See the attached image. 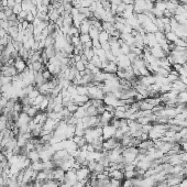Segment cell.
Masks as SVG:
<instances>
[{
  "label": "cell",
  "mask_w": 187,
  "mask_h": 187,
  "mask_svg": "<svg viewBox=\"0 0 187 187\" xmlns=\"http://www.w3.org/2000/svg\"><path fill=\"white\" fill-rule=\"evenodd\" d=\"M28 159L31 161L32 163H33V162H38V161L41 160V159H40V153L38 152L36 150H33V151L28 153Z\"/></svg>",
  "instance_id": "obj_14"
},
{
  "label": "cell",
  "mask_w": 187,
  "mask_h": 187,
  "mask_svg": "<svg viewBox=\"0 0 187 187\" xmlns=\"http://www.w3.org/2000/svg\"><path fill=\"white\" fill-rule=\"evenodd\" d=\"M91 28V22H90L89 19H84L80 23V27H79V32L80 34H88L89 33V30Z\"/></svg>",
  "instance_id": "obj_9"
},
{
  "label": "cell",
  "mask_w": 187,
  "mask_h": 187,
  "mask_svg": "<svg viewBox=\"0 0 187 187\" xmlns=\"http://www.w3.org/2000/svg\"><path fill=\"white\" fill-rule=\"evenodd\" d=\"M165 39L167 40L168 43H175L177 40L179 39L178 36H177V34H176L175 32H167V33H165Z\"/></svg>",
  "instance_id": "obj_15"
},
{
  "label": "cell",
  "mask_w": 187,
  "mask_h": 187,
  "mask_svg": "<svg viewBox=\"0 0 187 187\" xmlns=\"http://www.w3.org/2000/svg\"><path fill=\"white\" fill-rule=\"evenodd\" d=\"M102 70H104L105 73H109V74H117L118 66H117V64H116V62H109L108 65Z\"/></svg>",
  "instance_id": "obj_12"
},
{
  "label": "cell",
  "mask_w": 187,
  "mask_h": 187,
  "mask_svg": "<svg viewBox=\"0 0 187 187\" xmlns=\"http://www.w3.org/2000/svg\"><path fill=\"white\" fill-rule=\"evenodd\" d=\"M7 34H8V32L6 31V30H4V29H0V39L4 38Z\"/></svg>",
  "instance_id": "obj_41"
},
{
  "label": "cell",
  "mask_w": 187,
  "mask_h": 187,
  "mask_svg": "<svg viewBox=\"0 0 187 187\" xmlns=\"http://www.w3.org/2000/svg\"><path fill=\"white\" fill-rule=\"evenodd\" d=\"M4 14H6V17H7V18H9L10 16H12V14H13V10H12L11 8H8V7L4 9Z\"/></svg>",
  "instance_id": "obj_38"
},
{
  "label": "cell",
  "mask_w": 187,
  "mask_h": 187,
  "mask_svg": "<svg viewBox=\"0 0 187 187\" xmlns=\"http://www.w3.org/2000/svg\"><path fill=\"white\" fill-rule=\"evenodd\" d=\"M180 157H182V161L183 163H187V152H182L180 153Z\"/></svg>",
  "instance_id": "obj_39"
},
{
  "label": "cell",
  "mask_w": 187,
  "mask_h": 187,
  "mask_svg": "<svg viewBox=\"0 0 187 187\" xmlns=\"http://www.w3.org/2000/svg\"><path fill=\"white\" fill-rule=\"evenodd\" d=\"M0 29H1V20H0Z\"/></svg>",
  "instance_id": "obj_47"
},
{
  "label": "cell",
  "mask_w": 187,
  "mask_h": 187,
  "mask_svg": "<svg viewBox=\"0 0 187 187\" xmlns=\"http://www.w3.org/2000/svg\"><path fill=\"white\" fill-rule=\"evenodd\" d=\"M85 116H87V107L85 105L82 106V107H78V109L74 113V117L78 120H82Z\"/></svg>",
  "instance_id": "obj_11"
},
{
  "label": "cell",
  "mask_w": 187,
  "mask_h": 187,
  "mask_svg": "<svg viewBox=\"0 0 187 187\" xmlns=\"http://www.w3.org/2000/svg\"><path fill=\"white\" fill-rule=\"evenodd\" d=\"M167 2V1H166ZM166 2H163V1H156L154 4V8L157 9V10H161V11H165L166 10Z\"/></svg>",
  "instance_id": "obj_27"
},
{
  "label": "cell",
  "mask_w": 187,
  "mask_h": 187,
  "mask_svg": "<svg viewBox=\"0 0 187 187\" xmlns=\"http://www.w3.org/2000/svg\"><path fill=\"white\" fill-rule=\"evenodd\" d=\"M78 107H79V106H78L77 104H75V102H70V105H67L66 109L68 110L70 113H73V115H74L75 111L78 109Z\"/></svg>",
  "instance_id": "obj_29"
},
{
  "label": "cell",
  "mask_w": 187,
  "mask_h": 187,
  "mask_svg": "<svg viewBox=\"0 0 187 187\" xmlns=\"http://www.w3.org/2000/svg\"><path fill=\"white\" fill-rule=\"evenodd\" d=\"M16 1V4H22V2H23V0H14Z\"/></svg>",
  "instance_id": "obj_44"
},
{
  "label": "cell",
  "mask_w": 187,
  "mask_h": 187,
  "mask_svg": "<svg viewBox=\"0 0 187 187\" xmlns=\"http://www.w3.org/2000/svg\"><path fill=\"white\" fill-rule=\"evenodd\" d=\"M99 33H100V30L91 25V28H90L89 33H88V34H89L90 39H91V40H98V38H99Z\"/></svg>",
  "instance_id": "obj_18"
},
{
  "label": "cell",
  "mask_w": 187,
  "mask_h": 187,
  "mask_svg": "<svg viewBox=\"0 0 187 187\" xmlns=\"http://www.w3.org/2000/svg\"><path fill=\"white\" fill-rule=\"evenodd\" d=\"M102 30L107 31L108 33H111L112 31H115V25H113L112 22H102Z\"/></svg>",
  "instance_id": "obj_21"
},
{
  "label": "cell",
  "mask_w": 187,
  "mask_h": 187,
  "mask_svg": "<svg viewBox=\"0 0 187 187\" xmlns=\"http://www.w3.org/2000/svg\"><path fill=\"white\" fill-rule=\"evenodd\" d=\"M57 123H59V121L47 118V120L45 121V122H44V125H43V129H44V130H46V131H49V132H52V131H54L55 129H56Z\"/></svg>",
  "instance_id": "obj_8"
},
{
  "label": "cell",
  "mask_w": 187,
  "mask_h": 187,
  "mask_svg": "<svg viewBox=\"0 0 187 187\" xmlns=\"http://www.w3.org/2000/svg\"><path fill=\"white\" fill-rule=\"evenodd\" d=\"M138 155H139V149L136 146H129L123 149L122 157L125 163H133L136 160Z\"/></svg>",
  "instance_id": "obj_1"
},
{
  "label": "cell",
  "mask_w": 187,
  "mask_h": 187,
  "mask_svg": "<svg viewBox=\"0 0 187 187\" xmlns=\"http://www.w3.org/2000/svg\"><path fill=\"white\" fill-rule=\"evenodd\" d=\"M76 175H77L78 182H83L85 183L87 180H89L90 176V171L88 170L87 166H82V167L76 171Z\"/></svg>",
  "instance_id": "obj_2"
},
{
  "label": "cell",
  "mask_w": 187,
  "mask_h": 187,
  "mask_svg": "<svg viewBox=\"0 0 187 187\" xmlns=\"http://www.w3.org/2000/svg\"><path fill=\"white\" fill-rule=\"evenodd\" d=\"M79 39H80V43H82V44H85V43L91 41L89 34H80L79 35Z\"/></svg>",
  "instance_id": "obj_33"
},
{
  "label": "cell",
  "mask_w": 187,
  "mask_h": 187,
  "mask_svg": "<svg viewBox=\"0 0 187 187\" xmlns=\"http://www.w3.org/2000/svg\"><path fill=\"white\" fill-rule=\"evenodd\" d=\"M120 1L125 4H134V0H120Z\"/></svg>",
  "instance_id": "obj_43"
},
{
  "label": "cell",
  "mask_w": 187,
  "mask_h": 187,
  "mask_svg": "<svg viewBox=\"0 0 187 187\" xmlns=\"http://www.w3.org/2000/svg\"><path fill=\"white\" fill-rule=\"evenodd\" d=\"M35 20V17L32 14L31 12L29 11L28 12V14H27V18H25V21H28L29 23H33V21Z\"/></svg>",
  "instance_id": "obj_35"
},
{
  "label": "cell",
  "mask_w": 187,
  "mask_h": 187,
  "mask_svg": "<svg viewBox=\"0 0 187 187\" xmlns=\"http://www.w3.org/2000/svg\"><path fill=\"white\" fill-rule=\"evenodd\" d=\"M116 131H117V128H115L111 125H107L105 127H102V138H104V140L113 138L116 134Z\"/></svg>",
  "instance_id": "obj_3"
},
{
  "label": "cell",
  "mask_w": 187,
  "mask_h": 187,
  "mask_svg": "<svg viewBox=\"0 0 187 187\" xmlns=\"http://www.w3.org/2000/svg\"><path fill=\"white\" fill-rule=\"evenodd\" d=\"M44 98H45V96H43V95H41V94H40V95L38 96V97L33 99V106H35V107H38V106H39L40 104H41V102H42L43 100H44Z\"/></svg>",
  "instance_id": "obj_31"
},
{
  "label": "cell",
  "mask_w": 187,
  "mask_h": 187,
  "mask_svg": "<svg viewBox=\"0 0 187 187\" xmlns=\"http://www.w3.org/2000/svg\"><path fill=\"white\" fill-rule=\"evenodd\" d=\"M44 52L46 53V55L49 56V59H51V57H54L55 55L57 54V51H56V49H55L54 45H50V46H46L44 49Z\"/></svg>",
  "instance_id": "obj_16"
},
{
  "label": "cell",
  "mask_w": 187,
  "mask_h": 187,
  "mask_svg": "<svg viewBox=\"0 0 187 187\" xmlns=\"http://www.w3.org/2000/svg\"><path fill=\"white\" fill-rule=\"evenodd\" d=\"M30 120H32V118L28 115L27 112H21L18 117V120L16 122L17 127H22V125H28V123L30 122Z\"/></svg>",
  "instance_id": "obj_4"
},
{
  "label": "cell",
  "mask_w": 187,
  "mask_h": 187,
  "mask_svg": "<svg viewBox=\"0 0 187 187\" xmlns=\"http://www.w3.org/2000/svg\"><path fill=\"white\" fill-rule=\"evenodd\" d=\"M109 39H110V34L108 33V32L105 31V30L100 31V33H99V38H98V40H99L100 44H101V43L108 42V41H109Z\"/></svg>",
  "instance_id": "obj_17"
},
{
  "label": "cell",
  "mask_w": 187,
  "mask_h": 187,
  "mask_svg": "<svg viewBox=\"0 0 187 187\" xmlns=\"http://www.w3.org/2000/svg\"><path fill=\"white\" fill-rule=\"evenodd\" d=\"M0 45H1V43H0Z\"/></svg>",
  "instance_id": "obj_48"
},
{
  "label": "cell",
  "mask_w": 187,
  "mask_h": 187,
  "mask_svg": "<svg viewBox=\"0 0 187 187\" xmlns=\"http://www.w3.org/2000/svg\"><path fill=\"white\" fill-rule=\"evenodd\" d=\"M83 54L85 55L86 59H87V61L89 62L90 59H91L94 56H95V51H94V49H84Z\"/></svg>",
  "instance_id": "obj_23"
},
{
  "label": "cell",
  "mask_w": 187,
  "mask_h": 187,
  "mask_svg": "<svg viewBox=\"0 0 187 187\" xmlns=\"http://www.w3.org/2000/svg\"><path fill=\"white\" fill-rule=\"evenodd\" d=\"M16 6V1L14 0H8V8H13Z\"/></svg>",
  "instance_id": "obj_40"
},
{
  "label": "cell",
  "mask_w": 187,
  "mask_h": 187,
  "mask_svg": "<svg viewBox=\"0 0 187 187\" xmlns=\"http://www.w3.org/2000/svg\"><path fill=\"white\" fill-rule=\"evenodd\" d=\"M177 104H185V105H187V90L178 94V96H177Z\"/></svg>",
  "instance_id": "obj_20"
},
{
  "label": "cell",
  "mask_w": 187,
  "mask_h": 187,
  "mask_svg": "<svg viewBox=\"0 0 187 187\" xmlns=\"http://www.w3.org/2000/svg\"><path fill=\"white\" fill-rule=\"evenodd\" d=\"M156 1H163V2H166V1H168V0H156Z\"/></svg>",
  "instance_id": "obj_45"
},
{
  "label": "cell",
  "mask_w": 187,
  "mask_h": 187,
  "mask_svg": "<svg viewBox=\"0 0 187 187\" xmlns=\"http://www.w3.org/2000/svg\"><path fill=\"white\" fill-rule=\"evenodd\" d=\"M86 65L87 64H85V63L83 62L82 59L79 61V62H76L75 63V65L74 66L76 67V70L79 72V73H82V72H84V70H86Z\"/></svg>",
  "instance_id": "obj_26"
},
{
  "label": "cell",
  "mask_w": 187,
  "mask_h": 187,
  "mask_svg": "<svg viewBox=\"0 0 187 187\" xmlns=\"http://www.w3.org/2000/svg\"><path fill=\"white\" fill-rule=\"evenodd\" d=\"M13 66L16 67V70H18V73H22V72H24V70L28 68V65H27V62L24 61L23 59H21V57H17L16 59H14V65Z\"/></svg>",
  "instance_id": "obj_6"
},
{
  "label": "cell",
  "mask_w": 187,
  "mask_h": 187,
  "mask_svg": "<svg viewBox=\"0 0 187 187\" xmlns=\"http://www.w3.org/2000/svg\"><path fill=\"white\" fill-rule=\"evenodd\" d=\"M110 178H115L118 180H123L125 179V171L123 170H113L109 173Z\"/></svg>",
  "instance_id": "obj_10"
},
{
  "label": "cell",
  "mask_w": 187,
  "mask_h": 187,
  "mask_svg": "<svg viewBox=\"0 0 187 187\" xmlns=\"http://www.w3.org/2000/svg\"><path fill=\"white\" fill-rule=\"evenodd\" d=\"M21 24H22V29H23V31H25V30H27L28 29V27H29V22H28V21H25V20H24L23 22H21Z\"/></svg>",
  "instance_id": "obj_42"
},
{
  "label": "cell",
  "mask_w": 187,
  "mask_h": 187,
  "mask_svg": "<svg viewBox=\"0 0 187 187\" xmlns=\"http://www.w3.org/2000/svg\"><path fill=\"white\" fill-rule=\"evenodd\" d=\"M1 55H2V52L0 51V57H1Z\"/></svg>",
  "instance_id": "obj_46"
},
{
  "label": "cell",
  "mask_w": 187,
  "mask_h": 187,
  "mask_svg": "<svg viewBox=\"0 0 187 187\" xmlns=\"http://www.w3.org/2000/svg\"><path fill=\"white\" fill-rule=\"evenodd\" d=\"M38 112H39V109H38L35 106H31V107L29 108V110L27 111V113L31 118H34L35 116H36V113H38Z\"/></svg>",
  "instance_id": "obj_28"
},
{
  "label": "cell",
  "mask_w": 187,
  "mask_h": 187,
  "mask_svg": "<svg viewBox=\"0 0 187 187\" xmlns=\"http://www.w3.org/2000/svg\"><path fill=\"white\" fill-rule=\"evenodd\" d=\"M32 120L34 121L35 125H43L44 122L47 120V113L45 111H39L36 113V116L34 118H32Z\"/></svg>",
  "instance_id": "obj_7"
},
{
  "label": "cell",
  "mask_w": 187,
  "mask_h": 187,
  "mask_svg": "<svg viewBox=\"0 0 187 187\" xmlns=\"http://www.w3.org/2000/svg\"><path fill=\"white\" fill-rule=\"evenodd\" d=\"M76 90H77L78 95H87L88 96V86L78 85L76 86Z\"/></svg>",
  "instance_id": "obj_24"
},
{
  "label": "cell",
  "mask_w": 187,
  "mask_h": 187,
  "mask_svg": "<svg viewBox=\"0 0 187 187\" xmlns=\"http://www.w3.org/2000/svg\"><path fill=\"white\" fill-rule=\"evenodd\" d=\"M18 53H19L20 57L23 59L24 61H27V59H29V50H27L25 47H23V45L20 47V50L18 51Z\"/></svg>",
  "instance_id": "obj_22"
},
{
  "label": "cell",
  "mask_w": 187,
  "mask_h": 187,
  "mask_svg": "<svg viewBox=\"0 0 187 187\" xmlns=\"http://www.w3.org/2000/svg\"><path fill=\"white\" fill-rule=\"evenodd\" d=\"M87 116H89V117H95V116H98V111H97V108L95 107V106H89L88 108H87Z\"/></svg>",
  "instance_id": "obj_25"
},
{
  "label": "cell",
  "mask_w": 187,
  "mask_h": 187,
  "mask_svg": "<svg viewBox=\"0 0 187 187\" xmlns=\"http://www.w3.org/2000/svg\"><path fill=\"white\" fill-rule=\"evenodd\" d=\"M136 171H125V178L127 179L136 178Z\"/></svg>",
  "instance_id": "obj_32"
},
{
  "label": "cell",
  "mask_w": 187,
  "mask_h": 187,
  "mask_svg": "<svg viewBox=\"0 0 187 187\" xmlns=\"http://www.w3.org/2000/svg\"><path fill=\"white\" fill-rule=\"evenodd\" d=\"M65 173L66 172L62 170V168L59 167H55L53 171H52V178L53 179H56V180H59V182H64V179H65Z\"/></svg>",
  "instance_id": "obj_5"
},
{
  "label": "cell",
  "mask_w": 187,
  "mask_h": 187,
  "mask_svg": "<svg viewBox=\"0 0 187 187\" xmlns=\"http://www.w3.org/2000/svg\"><path fill=\"white\" fill-rule=\"evenodd\" d=\"M47 16H49L50 21L55 23V22H56V20L61 17V14H59V10H56V9H52V10H49V12H47Z\"/></svg>",
  "instance_id": "obj_13"
},
{
  "label": "cell",
  "mask_w": 187,
  "mask_h": 187,
  "mask_svg": "<svg viewBox=\"0 0 187 187\" xmlns=\"http://www.w3.org/2000/svg\"><path fill=\"white\" fill-rule=\"evenodd\" d=\"M101 49H102V50H104L105 52H109V51H111V49H110V44H109V42L101 43Z\"/></svg>",
  "instance_id": "obj_37"
},
{
  "label": "cell",
  "mask_w": 187,
  "mask_h": 187,
  "mask_svg": "<svg viewBox=\"0 0 187 187\" xmlns=\"http://www.w3.org/2000/svg\"><path fill=\"white\" fill-rule=\"evenodd\" d=\"M12 10H13V13L18 16L20 12L22 11V6H21V4H16V6L12 8Z\"/></svg>",
  "instance_id": "obj_34"
},
{
  "label": "cell",
  "mask_w": 187,
  "mask_h": 187,
  "mask_svg": "<svg viewBox=\"0 0 187 187\" xmlns=\"http://www.w3.org/2000/svg\"><path fill=\"white\" fill-rule=\"evenodd\" d=\"M9 28H10V25H9L8 20H1V29H4V30H6V31H8Z\"/></svg>",
  "instance_id": "obj_36"
},
{
  "label": "cell",
  "mask_w": 187,
  "mask_h": 187,
  "mask_svg": "<svg viewBox=\"0 0 187 187\" xmlns=\"http://www.w3.org/2000/svg\"><path fill=\"white\" fill-rule=\"evenodd\" d=\"M32 167V170L35 172H41L44 170V166H43V162L41 160L38 161V162H33V163H31V165H30Z\"/></svg>",
  "instance_id": "obj_19"
},
{
  "label": "cell",
  "mask_w": 187,
  "mask_h": 187,
  "mask_svg": "<svg viewBox=\"0 0 187 187\" xmlns=\"http://www.w3.org/2000/svg\"><path fill=\"white\" fill-rule=\"evenodd\" d=\"M42 75H43V78L46 80V82H50V80H52L53 79V77H54V75H52L50 72L47 70H44L42 72Z\"/></svg>",
  "instance_id": "obj_30"
}]
</instances>
